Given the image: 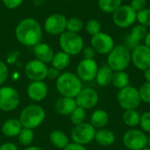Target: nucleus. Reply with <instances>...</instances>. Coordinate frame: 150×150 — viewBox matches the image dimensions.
Here are the masks:
<instances>
[{
	"label": "nucleus",
	"mask_w": 150,
	"mask_h": 150,
	"mask_svg": "<svg viewBox=\"0 0 150 150\" xmlns=\"http://www.w3.org/2000/svg\"><path fill=\"white\" fill-rule=\"evenodd\" d=\"M83 59L94 60V58L96 56V51L94 50V48L91 46L87 47L83 49Z\"/></svg>",
	"instance_id": "nucleus-40"
},
{
	"label": "nucleus",
	"mask_w": 150,
	"mask_h": 150,
	"mask_svg": "<svg viewBox=\"0 0 150 150\" xmlns=\"http://www.w3.org/2000/svg\"><path fill=\"white\" fill-rule=\"evenodd\" d=\"M51 62L53 67L57 69L58 70L65 69L70 63V55L63 51L58 52L57 54H54Z\"/></svg>",
	"instance_id": "nucleus-27"
},
{
	"label": "nucleus",
	"mask_w": 150,
	"mask_h": 150,
	"mask_svg": "<svg viewBox=\"0 0 150 150\" xmlns=\"http://www.w3.org/2000/svg\"><path fill=\"white\" fill-rule=\"evenodd\" d=\"M77 107L76 98H68V97H62L59 98L54 105L55 111L63 116H69L73 111Z\"/></svg>",
	"instance_id": "nucleus-18"
},
{
	"label": "nucleus",
	"mask_w": 150,
	"mask_h": 150,
	"mask_svg": "<svg viewBox=\"0 0 150 150\" xmlns=\"http://www.w3.org/2000/svg\"><path fill=\"white\" fill-rule=\"evenodd\" d=\"M98 4L104 12L113 13L122 4V0H98Z\"/></svg>",
	"instance_id": "nucleus-28"
},
{
	"label": "nucleus",
	"mask_w": 150,
	"mask_h": 150,
	"mask_svg": "<svg viewBox=\"0 0 150 150\" xmlns=\"http://www.w3.org/2000/svg\"><path fill=\"white\" fill-rule=\"evenodd\" d=\"M140 98L142 102L146 104H150V83H144L138 89Z\"/></svg>",
	"instance_id": "nucleus-35"
},
{
	"label": "nucleus",
	"mask_w": 150,
	"mask_h": 150,
	"mask_svg": "<svg viewBox=\"0 0 150 150\" xmlns=\"http://www.w3.org/2000/svg\"><path fill=\"white\" fill-rule=\"evenodd\" d=\"M34 139V134L33 129L23 127L18 135V140L20 144L24 146H29Z\"/></svg>",
	"instance_id": "nucleus-29"
},
{
	"label": "nucleus",
	"mask_w": 150,
	"mask_h": 150,
	"mask_svg": "<svg viewBox=\"0 0 150 150\" xmlns=\"http://www.w3.org/2000/svg\"><path fill=\"white\" fill-rule=\"evenodd\" d=\"M140 45H141L140 42L137 41V40H134L130 35H127L126 37V39H125V45L124 46H126L129 50H132L133 51L134 49H135Z\"/></svg>",
	"instance_id": "nucleus-39"
},
{
	"label": "nucleus",
	"mask_w": 150,
	"mask_h": 150,
	"mask_svg": "<svg viewBox=\"0 0 150 150\" xmlns=\"http://www.w3.org/2000/svg\"><path fill=\"white\" fill-rule=\"evenodd\" d=\"M112 75H113V70L107 64H105L102 67L98 68L95 79L99 86L106 87L112 83Z\"/></svg>",
	"instance_id": "nucleus-21"
},
{
	"label": "nucleus",
	"mask_w": 150,
	"mask_h": 150,
	"mask_svg": "<svg viewBox=\"0 0 150 150\" xmlns=\"http://www.w3.org/2000/svg\"><path fill=\"white\" fill-rule=\"evenodd\" d=\"M19 105V95L18 91L10 87L0 88V110L4 112H11Z\"/></svg>",
	"instance_id": "nucleus-10"
},
{
	"label": "nucleus",
	"mask_w": 150,
	"mask_h": 150,
	"mask_svg": "<svg viewBox=\"0 0 150 150\" xmlns=\"http://www.w3.org/2000/svg\"><path fill=\"white\" fill-rule=\"evenodd\" d=\"M45 115V111L40 105H30L22 110L18 120L23 127L33 129L43 122Z\"/></svg>",
	"instance_id": "nucleus-4"
},
{
	"label": "nucleus",
	"mask_w": 150,
	"mask_h": 150,
	"mask_svg": "<svg viewBox=\"0 0 150 150\" xmlns=\"http://www.w3.org/2000/svg\"><path fill=\"white\" fill-rule=\"evenodd\" d=\"M24 0H3V3L4 6H6L9 9H14L18 7Z\"/></svg>",
	"instance_id": "nucleus-41"
},
{
	"label": "nucleus",
	"mask_w": 150,
	"mask_h": 150,
	"mask_svg": "<svg viewBox=\"0 0 150 150\" xmlns=\"http://www.w3.org/2000/svg\"><path fill=\"white\" fill-rule=\"evenodd\" d=\"M98 94L91 88L82 89L79 94L76 97V102L77 106L82 107L85 110L91 109L97 105L98 103Z\"/></svg>",
	"instance_id": "nucleus-16"
},
{
	"label": "nucleus",
	"mask_w": 150,
	"mask_h": 150,
	"mask_svg": "<svg viewBox=\"0 0 150 150\" xmlns=\"http://www.w3.org/2000/svg\"><path fill=\"white\" fill-rule=\"evenodd\" d=\"M48 88L43 81H33L27 87L28 97L36 102L42 101L47 95Z\"/></svg>",
	"instance_id": "nucleus-17"
},
{
	"label": "nucleus",
	"mask_w": 150,
	"mask_h": 150,
	"mask_svg": "<svg viewBox=\"0 0 150 150\" xmlns=\"http://www.w3.org/2000/svg\"><path fill=\"white\" fill-rule=\"evenodd\" d=\"M83 28V23L80 18L72 17V18H69V19H67L66 29L68 32L77 33L80 31H82Z\"/></svg>",
	"instance_id": "nucleus-31"
},
{
	"label": "nucleus",
	"mask_w": 150,
	"mask_h": 150,
	"mask_svg": "<svg viewBox=\"0 0 150 150\" xmlns=\"http://www.w3.org/2000/svg\"><path fill=\"white\" fill-rule=\"evenodd\" d=\"M23 128L19 120L17 119H9L5 120L2 126V132L7 137H15L18 136Z\"/></svg>",
	"instance_id": "nucleus-20"
},
{
	"label": "nucleus",
	"mask_w": 150,
	"mask_h": 150,
	"mask_svg": "<svg viewBox=\"0 0 150 150\" xmlns=\"http://www.w3.org/2000/svg\"><path fill=\"white\" fill-rule=\"evenodd\" d=\"M85 30L90 35L93 36L101 32V24L98 20L90 19L85 25Z\"/></svg>",
	"instance_id": "nucleus-34"
},
{
	"label": "nucleus",
	"mask_w": 150,
	"mask_h": 150,
	"mask_svg": "<svg viewBox=\"0 0 150 150\" xmlns=\"http://www.w3.org/2000/svg\"><path fill=\"white\" fill-rule=\"evenodd\" d=\"M141 116H142V114L136 109L125 110V112L122 115V120H123V122L127 127L134 128L135 127L140 125Z\"/></svg>",
	"instance_id": "nucleus-25"
},
{
	"label": "nucleus",
	"mask_w": 150,
	"mask_h": 150,
	"mask_svg": "<svg viewBox=\"0 0 150 150\" xmlns=\"http://www.w3.org/2000/svg\"><path fill=\"white\" fill-rule=\"evenodd\" d=\"M69 116H70L71 122L75 126L82 124L85 122V120H86V110L82 107L77 106Z\"/></svg>",
	"instance_id": "nucleus-30"
},
{
	"label": "nucleus",
	"mask_w": 150,
	"mask_h": 150,
	"mask_svg": "<svg viewBox=\"0 0 150 150\" xmlns=\"http://www.w3.org/2000/svg\"><path fill=\"white\" fill-rule=\"evenodd\" d=\"M144 41H145V44H144V45H146L147 47H149L150 48V31L147 33L146 37H145V39H144Z\"/></svg>",
	"instance_id": "nucleus-46"
},
{
	"label": "nucleus",
	"mask_w": 150,
	"mask_h": 150,
	"mask_svg": "<svg viewBox=\"0 0 150 150\" xmlns=\"http://www.w3.org/2000/svg\"><path fill=\"white\" fill-rule=\"evenodd\" d=\"M144 78L146 79V82L148 83H150V68L144 70Z\"/></svg>",
	"instance_id": "nucleus-45"
},
{
	"label": "nucleus",
	"mask_w": 150,
	"mask_h": 150,
	"mask_svg": "<svg viewBox=\"0 0 150 150\" xmlns=\"http://www.w3.org/2000/svg\"><path fill=\"white\" fill-rule=\"evenodd\" d=\"M131 62V52L124 45H117L108 54L107 65L113 71H121L128 68Z\"/></svg>",
	"instance_id": "nucleus-3"
},
{
	"label": "nucleus",
	"mask_w": 150,
	"mask_h": 150,
	"mask_svg": "<svg viewBox=\"0 0 150 150\" xmlns=\"http://www.w3.org/2000/svg\"><path fill=\"white\" fill-rule=\"evenodd\" d=\"M8 76H9V71L6 64L4 62L0 61V85L5 83V81L8 78Z\"/></svg>",
	"instance_id": "nucleus-37"
},
{
	"label": "nucleus",
	"mask_w": 150,
	"mask_h": 150,
	"mask_svg": "<svg viewBox=\"0 0 150 150\" xmlns=\"http://www.w3.org/2000/svg\"><path fill=\"white\" fill-rule=\"evenodd\" d=\"M142 150H150V147H146V148L142 149Z\"/></svg>",
	"instance_id": "nucleus-50"
},
{
	"label": "nucleus",
	"mask_w": 150,
	"mask_h": 150,
	"mask_svg": "<svg viewBox=\"0 0 150 150\" xmlns=\"http://www.w3.org/2000/svg\"><path fill=\"white\" fill-rule=\"evenodd\" d=\"M59 43L62 51L69 55H76L83 49V38L75 33L63 32L60 36Z\"/></svg>",
	"instance_id": "nucleus-5"
},
{
	"label": "nucleus",
	"mask_w": 150,
	"mask_h": 150,
	"mask_svg": "<svg viewBox=\"0 0 150 150\" xmlns=\"http://www.w3.org/2000/svg\"><path fill=\"white\" fill-rule=\"evenodd\" d=\"M95 141L100 146L109 147L114 143L115 134L112 131H111L109 129L101 128V129L97 130L96 135H95Z\"/></svg>",
	"instance_id": "nucleus-22"
},
{
	"label": "nucleus",
	"mask_w": 150,
	"mask_h": 150,
	"mask_svg": "<svg viewBox=\"0 0 150 150\" xmlns=\"http://www.w3.org/2000/svg\"><path fill=\"white\" fill-rule=\"evenodd\" d=\"M97 129L91 124L83 122L75 126L71 131V139L73 142L81 145H87L95 140Z\"/></svg>",
	"instance_id": "nucleus-7"
},
{
	"label": "nucleus",
	"mask_w": 150,
	"mask_h": 150,
	"mask_svg": "<svg viewBox=\"0 0 150 150\" xmlns=\"http://www.w3.org/2000/svg\"><path fill=\"white\" fill-rule=\"evenodd\" d=\"M0 150H18V148L14 143L6 142L0 146Z\"/></svg>",
	"instance_id": "nucleus-44"
},
{
	"label": "nucleus",
	"mask_w": 150,
	"mask_h": 150,
	"mask_svg": "<svg viewBox=\"0 0 150 150\" xmlns=\"http://www.w3.org/2000/svg\"><path fill=\"white\" fill-rule=\"evenodd\" d=\"M137 12L128 4H121L113 13L112 21L120 28H127L134 24Z\"/></svg>",
	"instance_id": "nucleus-8"
},
{
	"label": "nucleus",
	"mask_w": 150,
	"mask_h": 150,
	"mask_svg": "<svg viewBox=\"0 0 150 150\" xmlns=\"http://www.w3.org/2000/svg\"><path fill=\"white\" fill-rule=\"evenodd\" d=\"M33 53H34L37 60H39L44 63L52 62V59L54 54V51L50 46H48L46 43H41V42H40L36 46H34Z\"/></svg>",
	"instance_id": "nucleus-19"
},
{
	"label": "nucleus",
	"mask_w": 150,
	"mask_h": 150,
	"mask_svg": "<svg viewBox=\"0 0 150 150\" xmlns=\"http://www.w3.org/2000/svg\"><path fill=\"white\" fill-rule=\"evenodd\" d=\"M131 62L142 71L150 68V48L146 45H140L131 53Z\"/></svg>",
	"instance_id": "nucleus-12"
},
{
	"label": "nucleus",
	"mask_w": 150,
	"mask_h": 150,
	"mask_svg": "<svg viewBox=\"0 0 150 150\" xmlns=\"http://www.w3.org/2000/svg\"><path fill=\"white\" fill-rule=\"evenodd\" d=\"M136 12L143 10L146 8L147 5V0H131L129 4Z\"/></svg>",
	"instance_id": "nucleus-38"
},
{
	"label": "nucleus",
	"mask_w": 150,
	"mask_h": 150,
	"mask_svg": "<svg viewBox=\"0 0 150 150\" xmlns=\"http://www.w3.org/2000/svg\"><path fill=\"white\" fill-rule=\"evenodd\" d=\"M129 83H130V76L125 70L113 71L112 84L116 89L121 90V89L128 86Z\"/></svg>",
	"instance_id": "nucleus-26"
},
{
	"label": "nucleus",
	"mask_w": 150,
	"mask_h": 150,
	"mask_svg": "<svg viewBox=\"0 0 150 150\" xmlns=\"http://www.w3.org/2000/svg\"><path fill=\"white\" fill-rule=\"evenodd\" d=\"M123 144L128 150H142L147 147V135L142 129L132 128L123 135Z\"/></svg>",
	"instance_id": "nucleus-9"
},
{
	"label": "nucleus",
	"mask_w": 150,
	"mask_h": 150,
	"mask_svg": "<svg viewBox=\"0 0 150 150\" xmlns=\"http://www.w3.org/2000/svg\"><path fill=\"white\" fill-rule=\"evenodd\" d=\"M49 140L54 147L61 149H64L69 144V140L67 134L60 130L53 131L49 135Z\"/></svg>",
	"instance_id": "nucleus-24"
},
{
	"label": "nucleus",
	"mask_w": 150,
	"mask_h": 150,
	"mask_svg": "<svg viewBox=\"0 0 150 150\" xmlns=\"http://www.w3.org/2000/svg\"><path fill=\"white\" fill-rule=\"evenodd\" d=\"M24 150H42V149H40L39 147H29V148H27V149Z\"/></svg>",
	"instance_id": "nucleus-48"
},
{
	"label": "nucleus",
	"mask_w": 150,
	"mask_h": 150,
	"mask_svg": "<svg viewBox=\"0 0 150 150\" xmlns=\"http://www.w3.org/2000/svg\"><path fill=\"white\" fill-rule=\"evenodd\" d=\"M60 70L57 69L52 67V68H47V77L49 79H57L60 76Z\"/></svg>",
	"instance_id": "nucleus-42"
},
{
	"label": "nucleus",
	"mask_w": 150,
	"mask_h": 150,
	"mask_svg": "<svg viewBox=\"0 0 150 150\" xmlns=\"http://www.w3.org/2000/svg\"><path fill=\"white\" fill-rule=\"evenodd\" d=\"M109 122V115L106 111L102 109L95 110L90 120V123L96 128V129H101L105 128V127Z\"/></svg>",
	"instance_id": "nucleus-23"
},
{
	"label": "nucleus",
	"mask_w": 150,
	"mask_h": 150,
	"mask_svg": "<svg viewBox=\"0 0 150 150\" xmlns=\"http://www.w3.org/2000/svg\"><path fill=\"white\" fill-rule=\"evenodd\" d=\"M136 20L139 22L140 25L145 26V27H149L150 26V9L145 8L140 11L137 12V18Z\"/></svg>",
	"instance_id": "nucleus-33"
},
{
	"label": "nucleus",
	"mask_w": 150,
	"mask_h": 150,
	"mask_svg": "<svg viewBox=\"0 0 150 150\" xmlns=\"http://www.w3.org/2000/svg\"><path fill=\"white\" fill-rule=\"evenodd\" d=\"M47 67L46 63L35 59L28 62L25 67L26 77L32 81H42L47 78Z\"/></svg>",
	"instance_id": "nucleus-14"
},
{
	"label": "nucleus",
	"mask_w": 150,
	"mask_h": 150,
	"mask_svg": "<svg viewBox=\"0 0 150 150\" xmlns=\"http://www.w3.org/2000/svg\"><path fill=\"white\" fill-rule=\"evenodd\" d=\"M147 33H148L147 27H145V26H143V25H142L139 24V25H134V26L132 28V30H131L129 35H130L134 40H135L141 42L142 40H143L145 39Z\"/></svg>",
	"instance_id": "nucleus-32"
},
{
	"label": "nucleus",
	"mask_w": 150,
	"mask_h": 150,
	"mask_svg": "<svg viewBox=\"0 0 150 150\" xmlns=\"http://www.w3.org/2000/svg\"><path fill=\"white\" fill-rule=\"evenodd\" d=\"M91 44L96 53L100 54H108L115 47L112 37L103 32L93 35L91 40Z\"/></svg>",
	"instance_id": "nucleus-11"
},
{
	"label": "nucleus",
	"mask_w": 150,
	"mask_h": 150,
	"mask_svg": "<svg viewBox=\"0 0 150 150\" xmlns=\"http://www.w3.org/2000/svg\"><path fill=\"white\" fill-rule=\"evenodd\" d=\"M98 70V66L95 60L83 59L76 67V76L81 81L91 82L96 78Z\"/></svg>",
	"instance_id": "nucleus-13"
},
{
	"label": "nucleus",
	"mask_w": 150,
	"mask_h": 150,
	"mask_svg": "<svg viewBox=\"0 0 150 150\" xmlns=\"http://www.w3.org/2000/svg\"><path fill=\"white\" fill-rule=\"evenodd\" d=\"M17 40L25 46H36L42 40V29L34 18H27L21 20L16 27Z\"/></svg>",
	"instance_id": "nucleus-1"
},
{
	"label": "nucleus",
	"mask_w": 150,
	"mask_h": 150,
	"mask_svg": "<svg viewBox=\"0 0 150 150\" xmlns=\"http://www.w3.org/2000/svg\"><path fill=\"white\" fill-rule=\"evenodd\" d=\"M139 126L144 133L150 134V111H148L142 114Z\"/></svg>",
	"instance_id": "nucleus-36"
},
{
	"label": "nucleus",
	"mask_w": 150,
	"mask_h": 150,
	"mask_svg": "<svg viewBox=\"0 0 150 150\" xmlns=\"http://www.w3.org/2000/svg\"><path fill=\"white\" fill-rule=\"evenodd\" d=\"M56 88L58 92L62 97L74 98L79 94L83 89L82 81L76 74L71 72H65L61 74L56 80Z\"/></svg>",
	"instance_id": "nucleus-2"
},
{
	"label": "nucleus",
	"mask_w": 150,
	"mask_h": 150,
	"mask_svg": "<svg viewBox=\"0 0 150 150\" xmlns=\"http://www.w3.org/2000/svg\"><path fill=\"white\" fill-rule=\"evenodd\" d=\"M44 2H45V0H33V4L35 6H40V5H41Z\"/></svg>",
	"instance_id": "nucleus-47"
},
{
	"label": "nucleus",
	"mask_w": 150,
	"mask_h": 150,
	"mask_svg": "<svg viewBox=\"0 0 150 150\" xmlns=\"http://www.w3.org/2000/svg\"><path fill=\"white\" fill-rule=\"evenodd\" d=\"M63 150H87V149L83 145L72 142V143H69Z\"/></svg>",
	"instance_id": "nucleus-43"
},
{
	"label": "nucleus",
	"mask_w": 150,
	"mask_h": 150,
	"mask_svg": "<svg viewBox=\"0 0 150 150\" xmlns=\"http://www.w3.org/2000/svg\"><path fill=\"white\" fill-rule=\"evenodd\" d=\"M117 99L120 106L124 110L136 109L142 102L138 89L132 85L120 90Z\"/></svg>",
	"instance_id": "nucleus-6"
},
{
	"label": "nucleus",
	"mask_w": 150,
	"mask_h": 150,
	"mask_svg": "<svg viewBox=\"0 0 150 150\" xmlns=\"http://www.w3.org/2000/svg\"><path fill=\"white\" fill-rule=\"evenodd\" d=\"M66 25L67 18L60 13H54L46 19L44 27L47 33L51 35H57L62 34L64 32Z\"/></svg>",
	"instance_id": "nucleus-15"
},
{
	"label": "nucleus",
	"mask_w": 150,
	"mask_h": 150,
	"mask_svg": "<svg viewBox=\"0 0 150 150\" xmlns=\"http://www.w3.org/2000/svg\"><path fill=\"white\" fill-rule=\"evenodd\" d=\"M147 147H150V136H147Z\"/></svg>",
	"instance_id": "nucleus-49"
}]
</instances>
